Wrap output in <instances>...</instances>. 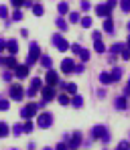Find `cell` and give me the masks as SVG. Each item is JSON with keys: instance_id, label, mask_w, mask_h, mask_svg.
Returning <instances> with one entry per match:
<instances>
[{"instance_id": "d6986e66", "label": "cell", "mask_w": 130, "mask_h": 150, "mask_svg": "<svg viewBox=\"0 0 130 150\" xmlns=\"http://www.w3.org/2000/svg\"><path fill=\"white\" fill-rule=\"evenodd\" d=\"M63 87H65V91H67V93H71V96H75V93H77V85H75V83H65Z\"/></svg>"}, {"instance_id": "f6af8a7d", "label": "cell", "mask_w": 130, "mask_h": 150, "mask_svg": "<svg viewBox=\"0 0 130 150\" xmlns=\"http://www.w3.org/2000/svg\"><path fill=\"white\" fill-rule=\"evenodd\" d=\"M122 59H124V61H128V59H130V51H128V49L122 51Z\"/></svg>"}, {"instance_id": "816d5d0a", "label": "cell", "mask_w": 130, "mask_h": 150, "mask_svg": "<svg viewBox=\"0 0 130 150\" xmlns=\"http://www.w3.org/2000/svg\"><path fill=\"white\" fill-rule=\"evenodd\" d=\"M4 79H6V81H10V79H12V73H10V71H6V73H4Z\"/></svg>"}, {"instance_id": "7bdbcfd3", "label": "cell", "mask_w": 130, "mask_h": 150, "mask_svg": "<svg viewBox=\"0 0 130 150\" xmlns=\"http://www.w3.org/2000/svg\"><path fill=\"white\" fill-rule=\"evenodd\" d=\"M92 39H94V41L102 39V33H100V30H94V33H92Z\"/></svg>"}, {"instance_id": "83f0119b", "label": "cell", "mask_w": 130, "mask_h": 150, "mask_svg": "<svg viewBox=\"0 0 130 150\" xmlns=\"http://www.w3.org/2000/svg\"><path fill=\"white\" fill-rule=\"evenodd\" d=\"M94 47H96V51H98V53H104V51H106L104 43H102V39H98V41H94Z\"/></svg>"}, {"instance_id": "11a10c76", "label": "cell", "mask_w": 130, "mask_h": 150, "mask_svg": "<svg viewBox=\"0 0 130 150\" xmlns=\"http://www.w3.org/2000/svg\"><path fill=\"white\" fill-rule=\"evenodd\" d=\"M0 63H2V57H0Z\"/></svg>"}, {"instance_id": "603a6c76", "label": "cell", "mask_w": 130, "mask_h": 150, "mask_svg": "<svg viewBox=\"0 0 130 150\" xmlns=\"http://www.w3.org/2000/svg\"><path fill=\"white\" fill-rule=\"evenodd\" d=\"M33 14H35V16H43V14H45V8H43L41 4H35V6H33Z\"/></svg>"}, {"instance_id": "60d3db41", "label": "cell", "mask_w": 130, "mask_h": 150, "mask_svg": "<svg viewBox=\"0 0 130 150\" xmlns=\"http://www.w3.org/2000/svg\"><path fill=\"white\" fill-rule=\"evenodd\" d=\"M55 150H69V146H67V142H59Z\"/></svg>"}, {"instance_id": "4316f807", "label": "cell", "mask_w": 130, "mask_h": 150, "mask_svg": "<svg viewBox=\"0 0 130 150\" xmlns=\"http://www.w3.org/2000/svg\"><path fill=\"white\" fill-rule=\"evenodd\" d=\"M71 105H75V108H81V105H83V98H81V96H73V100H71Z\"/></svg>"}, {"instance_id": "5b68a950", "label": "cell", "mask_w": 130, "mask_h": 150, "mask_svg": "<svg viewBox=\"0 0 130 150\" xmlns=\"http://www.w3.org/2000/svg\"><path fill=\"white\" fill-rule=\"evenodd\" d=\"M53 45H55L57 49L61 51V53L69 49V43H67V41H65V39H63L61 35H53Z\"/></svg>"}, {"instance_id": "7c38bea8", "label": "cell", "mask_w": 130, "mask_h": 150, "mask_svg": "<svg viewBox=\"0 0 130 150\" xmlns=\"http://www.w3.org/2000/svg\"><path fill=\"white\" fill-rule=\"evenodd\" d=\"M14 73H16V77H21V79H25L26 75H28V65H18L16 69H14Z\"/></svg>"}, {"instance_id": "ab89813d", "label": "cell", "mask_w": 130, "mask_h": 150, "mask_svg": "<svg viewBox=\"0 0 130 150\" xmlns=\"http://www.w3.org/2000/svg\"><path fill=\"white\" fill-rule=\"evenodd\" d=\"M8 16V8L6 6H0V18H6Z\"/></svg>"}, {"instance_id": "277c9868", "label": "cell", "mask_w": 130, "mask_h": 150, "mask_svg": "<svg viewBox=\"0 0 130 150\" xmlns=\"http://www.w3.org/2000/svg\"><path fill=\"white\" fill-rule=\"evenodd\" d=\"M8 93H10V98L12 100H16V101H21L23 100V96H25V91H23V85H10V89H8Z\"/></svg>"}, {"instance_id": "b9f144b4", "label": "cell", "mask_w": 130, "mask_h": 150, "mask_svg": "<svg viewBox=\"0 0 130 150\" xmlns=\"http://www.w3.org/2000/svg\"><path fill=\"white\" fill-rule=\"evenodd\" d=\"M12 18H14V21H21V18H23V12H21V10H14Z\"/></svg>"}, {"instance_id": "484cf974", "label": "cell", "mask_w": 130, "mask_h": 150, "mask_svg": "<svg viewBox=\"0 0 130 150\" xmlns=\"http://www.w3.org/2000/svg\"><path fill=\"white\" fill-rule=\"evenodd\" d=\"M124 49H126L124 45H120V43H116V45H112V49H110V53H112V55H116V53H122Z\"/></svg>"}, {"instance_id": "7a4b0ae2", "label": "cell", "mask_w": 130, "mask_h": 150, "mask_svg": "<svg viewBox=\"0 0 130 150\" xmlns=\"http://www.w3.org/2000/svg\"><path fill=\"white\" fill-rule=\"evenodd\" d=\"M37 110H39V105H37V103H26L25 108L21 110V116H23L25 120H31V118L37 114Z\"/></svg>"}, {"instance_id": "836d02e7", "label": "cell", "mask_w": 130, "mask_h": 150, "mask_svg": "<svg viewBox=\"0 0 130 150\" xmlns=\"http://www.w3.org/2000/svg\"><path fill=\"white\" fill-rule=\"evenodd\" d=\"M116 150H130V142H126V140H124V142H120Z\"/></svg>"}, {"instance_id": "ba28073f", "label": "cell", "mask_w": 130, "mask_h": 150, "mask_svg": "<svg viewBox=\"0 0 130 150\" xmlns=\"http://www.w3.org/2000/svg\"><path fill=\"white\" fill-rule=\"evenodd\" d=\"M61 71H63V73H75V63H73V59H63V61H61Z\"/></svg>"}, {"instance_id": "8d00e7d4", "label": "cell", "mask_w": 130, "mask_h": 150, "mask_svg": "<svg viewBox=\"0 0 130 150\" xmlns=\"http://www.w3.org/2000/svg\"><path fill=\"white\" fill-rule=\"evenodd\" d=\"M10 2H12V6H14V8H21V6H25L26 0H10Z\"/></svg>"}, {"instance_id": "d4e9b609", "label": "cell", "mask_w": 130, "mask_h": 150, "mask_svg": "<svg viewBox=\"0 0 130 150\" xmlns=\"http://www.w3.org/2000/svg\"><path fill=\"white\" fill-rule=\"evenodd\" d=\"M57 101H59L61 105H69V103H71V101H69V96H67V93H61V96L57 98Z\"/></svg>"}, {"instance_id": "7dc6e473", "label": "cell", "mask_w": 130, "mask_h": 150, "mask_svg": "<svg viewBox=\"0 0 130 150\" xmlns=\"http://www.w3.org/2000/svg\"><path fill=\"white\" fill-rule=\"evenodd\" d=\"M83 71H85L83 65H75V73H83Z\"/></svg>"}, {"instance_id": "8992f818", "label": "cell", "mask_w": 130, "mask_h": 150, "mask_svg": "<svg viewBox=\"0 0 130 150\" xmlns=\"http://www.w3.org/2000/svg\"><path fill=\"white\" fill-rule=\"evenodd\" d=\"M51 124H53V114H49V112L39 114V128H49Z\"/></svg>"}, {"instance_id": "9a60e30c", "label": "cell", "mask_w": 130, "mask_h": 150, "mask_svg": "<svg viewBox=\"0 0 130 150\" xmlns=\"http://www.w3.org/2000/svg\"><path fill=\"white\" fill-rule=\"evenodd\" d=\"M41 65L45 67V69H51V65H53V61H51V57H47V55H41Z\"/></svg>"}, {"instance_id": "5bb4252c", "label": "cell", "mask_w": 130, "mask_h": 150, "mask_svg": "<svg viewBox=\"0 0 130 150\" xmlns=\"http://www.w3.org/2000/svg\"><path fill=\"white\" fill-rule=\"evenodd\" d=\"M4 65H6L8 69H16V67H18V63H16V57H14V55L6 57V59H4Z\"/></svg>"}, {"instance_id": "f546056e", "label": "cell", "mask_w": 130, "mask_h": 150, "mask_svg": "<svg viewBox=\"0 0 130 150\" xmlns=\"http://www.w3.org/2000/svg\"><path fill=\"white\" fill-rule=\"evenodd\" d=\"M79 23H81V26H83V28H90V26H92V18H90V16H83Z\"/></svg>"}, {"instance_id": "d6a6232c", "label": "cell", "mask_w": 130, "mask_h": 150, "mask_svg": "<svg viewBox=\"0 0 130 150\" xmlns=\"http://www.w3.org/2000/svg\"><path fill=\"white\" fill-rule=\"evenodd\" d=\"M79 57H81V61H87V59H90V51H87V49H81Z\"/></svg>"}, {"instance_id": "bcb514c9", "label": "cell", "mask_w": 130, "mask_h": 150, "mask_svg": "<svg viewBox=\"0 0 130 150\" xmlns=\"http://www.w3.org/2000/svg\"><path fill=\"white\" fill-rule=\"evenodd\" d=\"M71 51H73L75 55H79V53H81V47H79V45H71Z\"/></svg>"}, {"instance_id": "ee69618b", "label": "cell", "mask_w": 130, "mask_h": 150, "mask_svg": "<svg viewBox=\"0 0 130 150\" xmlns=\"http://www.w3.org/2000/svg\"><path fill=\"white\" fill-rule=\"evenodd\" d=\"M116 4H118V0H108V2H106V6H108L110 10H112V8H114Z\"/></svg>"}, {"instance_id": "680465c9", "label": "cell", "mask_w": 130, "mask_h": 150, "mask_svg": "<svg viewBox=\"0 0 130 150\" xmlns=\"http://www.w3.org/2000/svg\"><path fill=\"white\" fill-rule=\"evenodd\" d=\"M128 105H130V103H128Z\"/></svg>"}, {"instance_id": "9c48e42d", "label": "cell", "mask_w": 130, "mask_h": 150, "mask_svg": "<svg viewBox=\"0 0 130 150\" xmlns=\"http://www.w3.org/2000/svg\"><path fill=\"white\" fill-rule=\"evenodd\" d=\"M110 12H112V10H110L106 4H98V6H96V14H98V16H102V18H108V16H110Z\"/></svg>"}, {"instance_id": "f5cc1de1", "label": "cell", "mask_w": 130, "mask_h": 150, "mask_svg": "<svg viewBox=\"0 0 130 150\" xmlns=\"http://www.w3.org/2000/svg\"><path fill=\"white\" fill-rule=\"evenodd\" d=\"M126 49L130 51V37H128V41H126Z\"/></svg>"}, {"instance_id": "4dcf8cb0", "label": "cell", "mask_w": 130, "mask_h": 150, "mask_svg": "<svg viewBox=\"0 0 130 150\" xmlns=\"http://www.w3.org/2000/svg\"><path fill=\"white\" fill-rule=\"evenodd\" d=\"M33 128H35V124H33L31 120H26V122H25V132H26V134H31V132H33Z\"/></svg>"}, {"instance_id": "f907efd6", "label": "cell", "mask_w": 130, "mask_h": 150, "mask_svg": "<svg viewBox=\"0 0 130 150\" xmlns=\"http://www.w3.org/2000/svg\"><path fill=\"white\" fill-rule=\"evenodd\" d=\"M6 49V41H4V39H0V51H4Z\"/></svg>"}, {"instance_id": "3957f363", "label": "cell", "mask_w": 130, "mask_h": 150, "mask_svg": "<svg viewBox=\"0 0 130 150\" xmlns=\"http://www.w3.org/2000/svg\"><path fill=\"white\" fill-rule=\"evenodd\" d=\"M92 136H94V138H100V140H104V142L110 140V134H108V130H106L104 126H94Z\"/></svg>"}, {"instance_id": "1f68e13d", "label": "cell", "mask_w": 130, "mask_h": 150, "mask_svg": "<svg viewBox=\"0 0 130 150\" xmlns=\"http://www.w3.org/2000/svg\"><path fill=\"white\" fill-rule=\"evenodd\" d=\"M79 6H81V10H85V12H87V10L92 8V4H90L87 0H81V2H79Z\"/></svg>"}, {"instance_id": "e0dca14e", "label": "cell", "mask_w": 130, "mask_h": 150, "mask_svg": "<svg viewBox=\"0 0 130 150\" xmlns=\"http://www.w3.org/2000/svg\"><path fill=\"white\" fill-rule=\"evenodd\" d=\"M57 10H59V14L63 16V14L69 12V4H67V2H59V4H57Z\"/></svg>"}, {"instance_id": "e575fe53", "label": "cell", "mask_w": 130, "mask_h": 150, "mask_svg": "<svg viewBox=\"0 0 130 150\" xmlns=\"http://www.w3.org/2000/svg\"><path fill=\"white\" fill-rule=\"evenodd\" d=\"M8 108H10V103H8V100H0V110H2V112H6Z\"/></svg>"}, {"instance_id": "681fc988", "label": "cell", "mask_w": 130, "mask_h": 150, "mask_svg": "<svg viewBox=\"0 0 130 150\" xmlns=\"http://www.w3.org/2000/svg\"><path fill=\"white\" fill-rule=\"evenodd\" d=\"M124 96H130V79H128V83H126V87H124Z\"/></svg>"}, {"instance_id": "d590c367", "label": "cell", "mask_w": 130, "mask_h": 150, "mask_svg": "<svg viewBox=\"0 0 130 150\" xmlns=\"http://www.w3.org/2000/svg\"><path fill=\"white\" fill-rule=\"evenodd\" d=\"M55 23H57V26H59V28H61V30H65V28H67V23H65V21H63V18H57V21H55Z\"/></svg>"}, {"instance_id": "c3c4849f", "label": "cell", "mask_w": 130, "mask_h": 150, "mask_svg": "<svg viewBox=\"0 0 130 150\" xmlns=\"http://www.w3.org/2000/svg\"><path fill=\"white\" fill-rule=\"evenodd\" d=\"M35 93H37V91H35V89H31V87H28V89H26V96H28V98H35Z\"/></svg>"}, {"instance_id": "ac0fdd59", "label": "cell", "mask_w": 130, "mask_h": 150, "mask_svg": "<svg viewBox=\"0 0 130 150\" xmlns=\"http://www.w3.org/2000/svg\"><path fill=\"white\" fill-rule=\"evenodd\" d=\"M41 85H43V81H41L39 77H33V79H31V89H35V91H37V89H43Z\"/></svg>"}, {"instance_id": "74e56055", "label": "cell", "mask_w": 130, "mask_h": 150, "mask_svg": "<svg viewBox=\"0 0 130 150\" xmlns=\"http://www.w3.org/2000/svg\"><path fill=\"white\" fill-rule=\"evenodd\" d=\"M69 21H71V23H77L79 21V12H69Z\"/></svg>"}, {"instance_id": "f1b7e54d", "label": "cell", "mask_w": 130, "mask_h": 150, "mask_svg": "<svg viewBox=\"0 0 130 150\" xmlns=\"http://www.w3.org/2000/svg\"><path fill=\"white\" fill-rule=\"evenodd\" d=\"M12 132H14V136H18V134H23V132H25V126L14 124V126H12Z\"/></svg>"}, {"instance_id": "f35d334b", "label": "cell", "mask_w": 130, "mask_h": 150, "mask_svg": "<svg viewBox=\"0 0 130 150\" xmlns=\"http://www.w3.org/2000/svg\"><path fill=\"white\" fill-rule=\"evenodd\" d=\"M120 6L122 10H130V0H120Z\"/></svg>"}, {"instance_id": "db71d44e", "label": "cell", "mask_w": 130, "mask_h": 150, "mask_svg": "<svg viewBox=\"0 0 130 150\" xmlns=\"http://www.w3.org/2000/svg\"><path fill=\"white\" fill-rule=\"evenodd\" d=\"M128 30H130V21H128Z\"/></svg>"}, {"instance_id": "cb8c5ba5", "label": "cell", "mask_w": 130, "mask_h": 150, "mask_svg": "<svg viewBox=\"0 0 130 150\" xmlns=\"http://www.w3.org/2000/svg\"><path fill=\"white\" fill-rule=\"evenodd\" d=\"M6 136H8V124L0 122V138H6Z\"/></svg>"}, {"instance_id": "2e32d148", "label": "cell", "mask_w": 130, "mask_h": 150, "mask_svg": "<svg viewBox=\"0 0 130 150\" xmlns=\"http://www.w3.org/2000/svg\"><path fill=\"white\" fill-rule=\"evenodd\" d=\"M114 105H116L118 110H126V108H128V101H126V98H118V100L114 101Z\"/></svg>"}, {"instance_id": "8fae6325", "label": "cell", "mask_w": 130, "mask_h": 150, "mask_svg": "<svg viewBox=\"0 0 130 150\" xmlns=\"http://www.w3.org/2000/svg\"><path fill=\"white\" fill-rule=\"evenodd\" d=\"M41 93H43V100H45V101H49V100L55 98V89L49 87V85H47V87H43V89H41Z\"/></svg>"}, {"instance_id": "4fadbf2b", "label": "cell", "mask_w": 130, "mask_h": 150, "mask_svg": "<svg viewBox=\"0 0 130 150\" xmlns=\"http://www.w3.org/2000/svg\"><path fill=\"white\" fill-rule=\"evenodd\" d=\"M6 51L16 57V53H18V43H16V41H8V43H6Z\"/></svg>"}, {"instance_id": "44dd1931", "label": "cell", "mask_w": 130, "mask_h": 150, "mask_svg": "<svg viewBox=\"0 0 130 150\" xmlns=\"http://www.w3.org/2000/svg\"><path fill=\"white\" fill-rule=\"evenodd\" d=\"M100 81H102V83H104V85H110V83H112V75L110 73H100Z\"/></svg>"}, {"instance_id": "6da1fadb", "label": "cell", "mask_w": 130, "mask_h": 150, "mask_svg": "<svg viewBox=\"0 0 130 150\" xmlns=\"http://www.w3.org/2000/svg\"><path fill=\"white\" fill-rule=\"evenodd\" d=\"M41 59V49L37 43H31V49H28V55H26V65H33Z\"/></svg>"}, {"instance_id": "30bf717a", "label": "cell", "mask_w": 130, "mask_h": 150, "mask_svg": "<svg viewBox=\"0 0 130 150\" xmlns=\"http://www.w3.org/2000/svg\"><path fill=\"white\" fill-rule=\"evenodd\" d=\"M59 83V75L55 73V71H47V85L49 87H55Z\"/></svg>"}, {"instance_id": "ffe728a7", "label": "cell", "mask_w": 130, "mask_h": 150, "mask_svg": "<svg viewBox=\"0 0 130 150\" xmlns=\"http://www.w3.org/2000/svg\"><path fill=\"white\" fill-rule=\"evenodd\" d=\"M104 30H106V33H112V30H114V23H112V18H110V16L104 18Z\"/></svg>"}, {"instance_id": "9f6ffc18", "label": "cell", "mask_w": 130, "mask_h": 150, "mask_svg": "<svg viewBox=\"0 0 130 150\" xmlns=\"http://www.w3.org/2000/svg\"><path fill=\"white\" fill-rule=\"evenodd\" d=\"M45 150H51V148H45Z\"/></svg>"}, {"instance_id": "6f0895ef", "label": "cell", "mask_w": 130, "mask_h": 150, "mask_svg": "<svg viewBox=\"0 0 130 150\" xmlns=\"http://www.w3.org/2000/svg\"><path fill=\"white\" fill-rule=\"evenodd\" d=\"M12 150H16V148H12Z\"/></svg>"}, {"instance_id": "52a82bcc", "label": "cell", "mask_w": 130, "mask_h": 150, "mask_svg": "<svg viewBox=\"0 0 130 150\" xmlns=\"http://www.w3.org/2000/svg\"><path fill=\"white\" fill-rule=\"evenodd\" d=\"M67 146H69V150H77L79 146H81V134H79V132H75V134H71V138H69Z\"/></svg>"}, {"instance_id": "7402d4cb", "label": "cell", "mask_w": 130, "mask_h": 150, "mask_svg": "<svg viewBox=\"0 0 130 150\" xmlns=\"http://www.w3.org/2000/svg\"><path fill=\"white\" fill-rule=\"evenodd\" d=\"M110 75H112V81H118V79L122 77V69H120V67H114Z\"/></svg>"}]
</instances>
